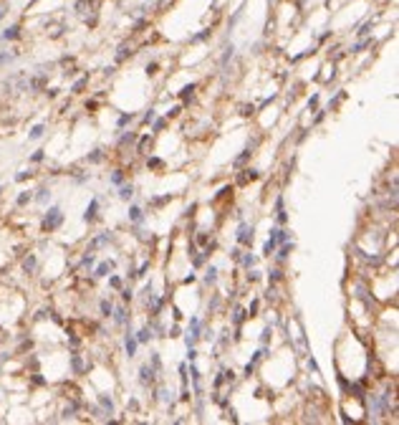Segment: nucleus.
Returning a JSON list of instances; mask_svg holds the SVG:
<instances>
[{"mask_svg":"<svg viewBox=\"0 0 399 425\" xmlns=\"http://www.w3.org/2000/svg\"><path fill=\"white\" fill-rule=\"evenodd\" d=\"M61 223H63V210L61 208H51L46 213V218H43V230H56Z\"/></svg>","mask_w":399,"mask_h":425,"instance_id":"nucleus-1","label":"nucleus"},{"mask_svg":"<svg viewBox=\"0 0 399 425\" xmlns=\"http://www.w3.org/2000/svg\"><path fill=\"white\" fill-rule=\"evenodd\" d=\"M253 238H255V230H253V225H248V223H240V228H238V243H240V246H250V243H253Z\"/></svg>","mask_w":399,"mask_h":425,"instance_id":"nucleus-2","label":"nucleus"},{"mask_svg":"<svg viewBox=\"0 0 399 425\" xmlns=\"http://www.w3.org/2000/svg\"><path fill=\"white\" fill-rule=\"evenodd\" d=\"M137 347H139L137 337H134L131 332H126V337H124V349H126V357H129V359L137 357Z\"/></svg>","mask_w":399,"mask_h":425,"instance_id":"nucleus-3","label":"nucleus"},{"mask_svg":"<svg viewBox=\"0 0 399 425\" xmlns=\"http://www.w3.org/2000/svg\"><path fill=\"white\" fill-rule=\"evenodd\" d=\"M96 215H99V198H94V200L88 203V208H86V213H83V220H86V223H94Z\"/></svg>","mask_w":399,"mask_h":425,"instance_id":"nucleus-4","label":"nucleus"},{"mask_svg":"<svg viewBox=\"0 0 399 425\" xmlns=\"http://www.w3.org/2000/svg\"><path fill=\"white\" fill-rule=\"evenodd\" d=\"M0 38H3V41H18V38H20V26H10V28H5V31L0 33Z\"/></svg>","mask_w":399,"mask_h":425,"instance_id":"nucleus-5","label":"nucleus"},{"mask_svg":"<svg viewBox=\"0 0 399 425\" xmlns=\"http://www.w3.org/2000/svg\"><path fill=\"white\" fill-rule=\"evenodd\" d=\"M152 380H154V370H152L149 365H144V367L139 370V383H142L144 387H147V385L152 383Z\"/></svg>","mask_w":399,"mask_h":425,"instance_id":"nucleus-6","label":"nucleus"},{"mask_svg":"<svg viewBox=\"0 0 399 425\" xmlns=\"http://www.w3.org/2000/svg\"><path fill=\"white\" fill-rule=\"evenodd\" d=\"M112 241H114V236H112V233H104V236H99V238L88 246V251H96V248H101V246H106V243H112Z\"/></svg>","mask_w":399,"mask_h":425,"instance_id":"nucleus-7","label":"nucleus"},{"mask_svg":"<svg viewBox=\"0 0 399 425\" xmlns=\"http://www.w3.org/2000/svg\"><path fill=\"white\" fill-rule=\"evenodd\" d=\"M129 220H131V223H137V225H139V223H142V220H144V210H142V208H139V205H131V208H129Z\"/></svg>","mask_w":399,"mask_h":425,"instance_id":"nucleus-8","label":"nucleus"},{"mask_svg":"<svg viewBox=\"0 0 399 425\" xmlns=\"http://www.w3.org/2000/svg\"><path fill=\"white\" fill-rule=\"evenodd\" d=\"M112 268H114V261H104V263H99V266H96L94 276H106V273H109Z\"/></svg>","mask_w":399,"mask_h":425,"instance_id":"nucleus-9","label":"nucleus"},{"mask_svg":"<svg viewBox=\"0 0 399 425\" xmlns=\"http://www.w3.org/2000/svg\"><path fill=\"white\" fill-rule=\"evenodd\" d=\"M99 405L106 410V415H114V402H112V397H106V395H99Z\"/></svg>","mask_w":399,"mask_h":425,"instance_id":"nucleus-10","label":"nucleus"},{"mask_svg":"<svg viewBox=\"0 0 399 425\" xmlns=\"http://www.w3.org/2000/svg\"><path fill=\"white\" fill-rule=\"evenodd\" d=\"M119 198L121 200H131V198H134V187L126 185V182H121L119 185Z\"/></svg>","mask_w":399,"mask_h":425,"instance_id":"nucleus-11","label":"nucleus"},{"mask_svg":"<svg viewBox=\"0 0 399 425\" xmlns=\"http://www.w3.org/2000/svg\"><path fill=\"white\" fill-rule=\"evenodd\" d=\"M258 177H260V172H258V170H245L238 177V182H240V185H245V182H250V180H258Z\"/></svg>","mask_w":399,"mask_h":425,"instance_id":"nucleus-12","label":"nucleus"},{"mask_svg":"<svg viewBox=\"0 0 399 425\" xmlns=\"http://www.w3.org/2000/svg\"><path fill=\"white\" fill-rule=\"evenodd\" d=\"M112 316H114V322H117L119 327H124V324H126V309H124V306L114 309V311H112Z\"/></svg>","mask_w":399,"mask_h":425,"instance_id":"nucleus-13","label":"nucleus"},{"mask_svg":"<svg viewBox=\"0 0 399 425\" xmlns=\"http://www.w3.org/2000/svg\"><path fill=\"white\" fill-rule=\"evenodd\" d=\"M276 246H278V241L268 238V241H265V246H263V256H268V258H271V256L276 253Z\"/></svg>","mask_w":399,"mask_h":425,"instance_id":"nucleus-14","label":"nucleus"},{"mask_svg":"<svg viewBox=\"0 0 399 425\" xmlns=\"http://www.w3.org/2000/svg\"><path fill=\"white\" fill-rule=\"evenodd\" d=\"M149 339H152V332H149V327H144V329H139V332H137V342H139V344H147Z\"/></svg>","mask_w":399,"mask_h":425,"instance_id":"nucleus-15","label":"nucleus"},{"mask_svg":"<svg viewBox=\"0 0 399 425\" xmlns=\"http://www.w3.org/2000/svg\"><path fill=\"white\" fill-rule=\"evenodd\" d=\"M245 316H248V314H245L240 306L233 311V324H235V329H240V324H242V319H245Z\"/></svg>","mask_w":399,"mask_h":425,"instance_id":"nucleus-16","label":"nucleus"},{"mask_svg":"<svg viewBox=\"0 0 399 425\" xmlns=\"http://www.w3.org/2000/svg\"><path fill=\"white\" fill-rule=\"evenodd\" d=\"M217 281V268L215 266H210L207 268V273H205V284H215Z\"/></svg>","mask_w":399,"mask_h":425,"instance_id":"nucleus-17","label":"nucleus"},{"mask_svg":"<svg viewBox=\"0 0 399 425\" xmlns=\"http://www.w3.org/2000/svg\"><path fill=\"white\" fill-rule=\"evenodd\" d=\"M43 132H46V124H36V127L31 129L28 139H40V137H43Z\"/></svg>","mask_w":399,"mask_h":425,"instance_id":"nucleus-18","label":"nucleus"},{"mask_svg":"<svg viewBox=\"0 0 399 425\" xmlns=\"http://www.w3.org/2000/svg\"><path fill=\"white\" fill-rule=\"evenodd\" d=\"M238 261H240V263H242V266H245V268H253V266H255V256H250V253L240 256Z\"/></svg>","mask_w":399,"mask_h":425,"instance_id":"nucleus-19","label":"nucleus"},{"mask_svg":"<svg viewBox=\"0 0 399 425\" xmlns=\"http://www.w3.org/2000/svg\"><path fill=\"white\" fill-rule=\"evenodd\" d=\"M109 182H112V185H121V182H124V170H114V172H112Z\"/></svg>","mask_w":399,"mask_h":425,"instance_id":"nucleus-20","label":"nucleus"},{"mask_svg":"<svg viewBox=\"0 0 399 425\" xmlns=\"http://www.w3.org/2000/svg\"><path fill=\"white\" fill-rule=\"evenodd\" d=\"M48 198H51V193H48L46 187H40V190H38V195H36V203H40V205H46V203H48Z\"/></svg>","mask_w":399,"mask_h":425,"instance_id":"nucleus-21","label":"nucleus"},{"mask_svg":"<svg viewBox=\"0 0 399 425\" xmlns=\"http://www.w3.org/2000/svg\"><path fill=\"white\" fill-rule=\"evenodd\" d=\"M71 365H74V372H76V375H81V372H83V362H81L79 354H74V357H71Z\"/></svg>","mask_w":399,"mask_h":425,"instance_id":"nucleus-22","label":"nucleus"},{"mask_svg":"<svg viewBox=\"0 0 399 425\" xmlns=\"http://www.w3.org/2000/svg\"><path fill=\"white\" fill-rule=\"evenodd\" d=\"M195 89H197V86H195V84H187V86H185V89H182V91H180V96H182V99H185V101H187V99H190V96H192V91H195Z\"/></svg>","mask_w":399,"mask_h":425,"instance_id":"nucleus-23","label":"nucleus"},{"mask_svg":"<svg viewBox=\"0 0 399 425\" xmlns=\"http://www.w3.org/2000/svg\"><path fill=\"white\" fill-rule=\"evenodd\" d=\"M101 160H104V150H94L88 155V162H101Z\"/></svg>","mask_w":399,"mask_h":425,"instance_id":"nucleus-24","label":"nucleus"},{"mask_svg":"<svg viewBox=\"0 0 399 425\" xmlns=\"http://www.w3.org/2000/svg\"><path fill=\"white\" fill-rule=\"evenodd\" d=\"M23 268H26L28 273H31V271H36V256H28V258H26V263H23Z\"/></svg>","mask_w":399,"mask_h":425,"instance_id":"nucleus-25","label":"nucleus"},{"mask_svg":"<svg viewBox=\"0 0 399 425\" xmlns=\"http://www.w3.org/2000/svg\"><path fill=\"white\" fill-rule=\"evenodd\" d=\"M112 311H114V306L104 299V301H101V316H112Z\"/></svg>","mask_w":399,"mask_h":425,"instance_id":"nucleus-26","label":"nucleus"},{"mask_svg":"<svg viewBox=\"0 0 399 425\" xmlns=\"http://www.w3.org/2000/svg\"><path fill=\"white\" fill-rule=\"evenodd\" d=\"M291 251H293V243H291V246H288V243H283V248H280V253H278V261H285Z\"/></svg>","mask_w":399,"mask_h":425,"instance_id":"nucleus-27","label":"nucleus"},{"mask_svg":"<svg viewBox=\"0 0 399 425\" xmlns=\"http://www.w3.org/2000/svg\"><path fill=\"white\" fill-rule=\"evenodd\" d=\"M147 165H149L152 170H162V167H164V162H162L160 157H149V162H147Z\"/></svg>","mask_w":399,"mask_h":425,"instance_id":"nucleus-28","label":"nucleus"},{"mask_svg":"<svg viewBox=\"0 0 399 425\" xmlns=\"http://www.w3.org/2000/svg\"><path fill=\"white\" fill-rule=\"evenodd\" d=\"M258 306H260V301L253 299V301H250V309H248V316H258Z\"/></svg>","mask_w":399,"mask_h":425,"instance_id":"nucleus-29","label":"nucleus"},{"mask_svg":"<svg viewBox=\"0 0 399 425\" xmlns=\"http://www.w3.org/2000/svg\"><path fill=\"white\" fill-rule=\"evenodd\" d=\"M86 84H88V76H83V79H79V81L74 84V89H71V91H74V94H79V91H81V89H83Z\"/></svg>","mask_w":399,"mask_h":425,"instance_id":"nucleus-30","label":"nucleus"},{"mask_svg":"<svg viewBox=\"0 0 399 425\" xmlns=\"http://www.w3.org/2000/svg\"><path fill=\"white\" fill-rule=\"evenodd\" d=\"M147 271H149V261H144V263H142V266L137 268V273H134V276H137V279H142V276H144Z\"/></svg>","mask_w":399,"mask_h":425,"instance_id":"nucleus-31","label":"nucleus"},{"mask_svg":"<svg viewBox=\"0 0 399 425\" xmlns=\"http://www.w3.org/2000/svg\"><path fill=\"white\" fill-rule=\"evenodd\" d=\"M129 142H134V132H126V134H121L119 144L124 147V144H129Z\"/></svg>","mask_w":399,"mask_h":425,"instance_id":"nucleus-32","label":"nucleus"},{"mask_svg":"<svg viewBox=\"0 0 399 425\" xmlns=\"http://www.w3.org/2000/svg\"><path fill=\"white\" fill-rule=\"evenodd\" d=\"M248 157H250V150H242V155H240V157L235 160V162H233V165H235V167H240V165H242V162H245Z\"/></svg>","mask_w":399,"mask_h":425,"instance_id":"nucleus-33","label":"nucleus"},{"mask_svg":"<svg viewBox=\"0 0 399 425\" xmlns=\"http://www.w3.org/2000/svg\"><path fill=\"white\" fill-rule=\"evenodd\" d=\"M210 33H212L210 28H207V31H202V33H197V36L192 38V43H199V41H205V38H210Z\"/></svg>","mask_w":399,"mask_h":425,"instance_id":"nucleus-34","label":"nucleus"},{"mask_svg":"<svg viewBox=\"0 0 399 425\" xmlns=\"http://www.w3.org/2000/svg\"><path fill=\"white\" fill-rule=\"evenodd\" d=\"M152 370H154V372H160V370H162V362H160V354H152Z\"/></svg>","mask_w":399,"mask_h":425,"instance_id":"nucleus-35","label":"nucleus"},{"mask_svg":"<svg viewBox=\"0 0 399 425\" xmlns=\"http://www.w3.org/2000/svg\"><path fill=\"white\" fill-rule=\"evenodd\" d=\"M131 119H134V114H121V117H119V127H126Z\"/></svg>","mask_w":399,"mask_h":425,"instance_id":"nucleus-36","label":"nucleus"},{"mask_svg":"<svg viewBox=\"0 0 399 425\" xmlns=\"http://www.w3.org/2000/svg\"><path fill=\"white\" fill-rule=\"evenodd\" d=\"M154 117H157V114H154V109H149V112L142 117V122H144V124H149V122H154Z\"/></svg>","mask_w":399,"mask_h":425,"instance_id":"nucleus-37","label":"nucleus"},{"mask_svg":"<svg viewBox=\"0 0 399 425\" xmlns=\"http://www.w3.org/2000/svg\"><path fill=\"white\" fill-rule=\"evenodd\" d=\"M31 193H23V195H18V205H26V203H31Z\"/></svg>","mask_w":399,"mask_h":425,"instance_id":"nucleus-38","label":"nucleus"},{"mask_svg":"<svg viewBox=\"0 0 399 425\" xmlns=\"http://www.w3.org/2000/svg\"><path fill=\"white\" fill-rule=\"evenodd\" d=\"M223 380H225V383H233V380H235V372H233V370H223Z\"/></svg>","mask_w":399,"mask_h":425,"instance_id":"nucleus-39","label":"nucleus"},{"mask_svg":"<svg viewBox=\"0 0 399 425\" xmlns=\"http://www.w3.org/2000/svg\"><path fill=\"white\" fill-rule=\"evenodd\" d=\"M109 286H112V289H121V279L119 276H112V279H109Z\"/></svg>","mask_w":399,"mask_h":425,"instance_id":"nucleus-40","label":"nucleus"},{"mask_svg":"<svg viewBox=\"0 0 399 425\" xmlns=\"http://www.w3.org/2000/svg\"><path fill=\"white\" fill-rule=\"evenodd\" d=\"M147 144H149V137H142V139H139V147H137V152H144V150H147Z\"/></svg>","mask_w":399,"mask_h":425,"instance_id":"nucleus-41","label":"nucleus"},{"mask_svg":"<svg viewBox=\"0 0 399 425\" xmlns=\"http://www.w3.org/2000/svg\"><path fill=\"white\" fill-rule=\"evenodd\" d=\"M169 200H172V195H164V198H154L152 203H154V205H164V203H169Z\"/></svg>","mask_w":399,"mask_h":425,"instance_id":"nucleus-42","label":"nucleus"},{"mask_svg":"<svg viewBox=\"0 0 399 425\" xmlns=\"http://www.w3.org/2000/svg\"><path fill=\"white\" fill-rule=\"evenodd\" d=\"M242 117H250V114H255V107L250 104V107H242V112H240Z\"/></svg>","mask_w":399,"mask_h":425,"instance_id":"nucleus-43","label":"nucleus"},{"mask_svg":"<svg viewBox=\"0 0 399 425\" xmlns=\"http://www.w3.org/2000/svg\"><path fill=\"white\" fill-rule=\"evenodd\" d=\"M268 339H271V327H265V329H263V334H260V342H263V344H265Z\"/></svg>","mask_w":399,"mask_h":425,"instance_id":"nucleus-44","label":"nucleus"},{"mask_svg":"<svg viewBox=\"0 0 399 425\" xmlns=\"http://www.w3.org/2000/svg\"><path fill=\"white\" fill-rule=\"evenodd\" d=\"M164 127H167V122H164V119H154V132H162Z\"/></svg>","mask_w":399,"mask_h":425,"instance_id":"nucleus-45","label":"nucleus"},{"mask_svg":"<svg viewBox=\"0 0 399 425\" xmlns=\"http://www.w3.org/2000/svg\"><path fill=\"white\" fill-rule=\"evenodd\" d=\"M316 104H319V94H314V96L308 99V109H316Z\"/></svg>","mask_w":399,"mask_h":425,"instance_id":"nucleus-46","label":"nucleus"},{"mask_svg":"<svg viewBox=\"0 0 399 425\" xmlns=\"http://www.w3.org/2000/svg\"><path fill=\"white\" fill-rule=\"evenodd\" d=\"M258 279H260V273H258V271H250V273H248V281H250V284H255Z\"/></svg>","mask_w":399,"mask_h":425,"instance_id":"nucleus-47","label":"nucleus"},{"mask_svg":"<svg viewBox=\"0 0 399 425\" xmlns=\"http://www.w3.org/2000/svg\"><path fill=\"white\" fill-rule=\"evenodd\" d=\"M280 276H283V273H280L278 268H276V271H271V281H273V284H276V281H280Z\"/></svg>","mask_w":399,"mask_h":425,"instance_id":"nucleus-48","label":"nucleus"},{"mask_svg":"<svg viewBox=\"0 0 399 425\" xmlns=\"http://www.w3.org/2000/svg\"><path fill=\"white\" fill-rule=\"evenodd\" d=\"M157 69H160L157 63H149V66H147V74H149V76H154V74H157Z\"/></svg>","mask_w":399,"mask_h":425,"instance_id":"nucleus-49","label":"nucleus"},{"mask_svg":"<svg viewBox=\"0 0 399 425\" xmlns=\"http://www.w3.org/2000/svg\"><path fill=\"white\" fill-rule=\"evenodd\" d=\"M180 112H182V107H172V109H169V112H167V117H177V114H180Z\"/></svg>","mask_w":399,"mask_h":425,"instance_id":"nucleus-50","label":"nucleus"},{"mask_svg":"<svg viewBox=\"0 0 399 425\" xmlns=\"http://www.w3.org/2000/svg\"><path fill=\"white\" fill-rule=\"evenodd\" d=\"M31 175H33V172H18V177H15V180H18V182H23V180H28Z\"/></svg>","mask_w":399,"mask_h":425,"instance_id":"nucleus-51","label":"nucleus"},{"mask_svg":"<svg viewBox=\"0 0 399 425\" xmlns=\"http://www.w3.org/2000/svg\"><path fill=\"white\" fill-rule=\"evenodd\" d=\"M308 370H314V372H319V365H316V359H314V357H308Z\"/></svg>","mask_w":399,"mask_h":425,"instance_id":"nucleus-52","label":"nucleus"},{"mask_svg":"<svg viewBox=\"0 0 399 425\" xmlns=\"http://www.w3.org/2000/svg\"><path fill=\"white\" fill-rule=\"evenodd\" d=\"M369 43H371V41H361V43H357V46H354L351 51H354V53H359L361 48H364V46H369Z\"/></svg>","mask_w":399,"mask_h":425,"instance_id":"nucleus-53","label":"nucleus"},{"mask_svg":"<svg viewBox=\"0 0 399 425\" xmlns=\"http://www.w3.org/2000/svg\"><path fill=\"white\" fill-rule=\"evenodd\" d=\"M197 243H199V246H207V233H199V236H197Z\"/></svg>","mask_w":399,"mask_h":425,"instance_id":"nucleus-54","label":"nucleus"},{"mask_svg":"<svg viewBox=\"0 0 399 425\" xmlns=\"http://www.w3.org/2000/svg\"><path fill=\"white\" fill-rule=\"evenodd\" d=\"M253 370H255V365H253V362H248V365H245V375L250 377V375H253Z\"/></svg>","mask_w":399,"mask_h":425,"instance_id":"nucleus-55","label":"nucleus"},{"mask_svg":"<svg viewBox=\"0 0 399 425\" xmlns=\"http://www.w3.org/2000/svg\"><path fill=\"white\" fill-rule=\"evenodd\" d=\"M31 160H33V162H40V160H43V150H38V152H36Z\"/></svg>","mask_w":399,"mask_h":425,"instance_id":"nucleus-56","label":"nucleus"},{"mask_svg":"<svg viewBox=\"0 0 399 425\" xmlns=\"http://www.w3.org/2000/svg\"><path fill=\"white\" fill-rule=\"evenodd\" d=\"M121 299H124V301H129V299H131V291H129V289H124V291H121Z\"/></svg>","mask_w":399,"mask_h":425,"instance_id":"nucleus-57","label":"nucleus"},{"mask_svg":"<svg viewBox=\"0 0 399 425\" xmlns=\"http://www.w3.org/2000/svg\"><path fill=\"white\" fill-rule=\"evenodd\" d=\"M192 281H197V276H195V273H190V276H185V284H192Z\"/></svg>","mask_w":399,"mask_h":425,"instance_id":"nucleus-58","label":"nucleus"},{"mask_svg":"<svg viewBox=\"0 0 399 425\" xmlns=\"http://www.w3.org/2000/svg\"><path fill=\"white\" fill-rule=\"evenodd\" d=\"M169 337H180V327H172V329H169Z\"/></svg>","mask_w":399,"mask_h":425,"instance_id":"nucleus-59","label":"nucleus"},{"mask_svg":"<svg viewBox=\"0 0 399 425\" xmlns=\"http://www.w3.org/2000/svg\"><path fill=\"white\" fill-rule=\"evenodd\" d=\"M225 383V380H223V372H220V375H217V377H215V387H220V385Z\"/></svg>","mask_w":399,"mask_h":425,"instance_id":"nucleus-60","label":"nucleus"},{"mask_svg":"<svg viewBox=\"0 0 399 425\" xmlns=\"http://www.w3.org/2000/svg\"><path fill=\"white\" fill-rule=\"evenodd\" d=\"M5 13H8V10H5V8H0V20L5 18Z\"/></svg>","mask_w":399,"mask_h":425,"instance_id":"nucleus-61","label":"nucleus"},{"mask_svg":"<svg viewBox=\"0 0 399 425\" xmlns=\"http://www.w3.org/2000/svg\"><path fill=\"white\" fill-rule=\"evenodd\" d=\"M271 3H276V0H271Z\"/></svg>","mask_w":399,"mask_h":425,"instance_id":"nucleus-62","label":"nucleus"},{"mask_svg":"<svg viewBox=\"0 0 399 425\" xmlns=\"http://www.w3.org/2000/svg\"><path fill=\"white\" fill-rule=\"evenodd\" d=\"M0 193H3V187H0Z\"/></svg>","mask_w":399,"mask_h":425,"instance_id":"nucleus-63","label":"nucleus"}]
</instances>
